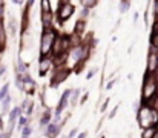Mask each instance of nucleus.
I'll return each mask as SVG.
<instances>
[{
  "instance_id": "1",
  "label": "nucleus",
  "mask_w": 158,
  "mask_h": 138,
  "mask_svg": "<svg viewBox=\"0 0 158 138\" xmlns=\"http://www.w3.org/2000/svg\"><path fill=\"white\" fill-rule=\"evenodd\" d=\"M137 121H138V126L141 129H146V128H151V126L157 128L158 109L148 104V103H141L138 111H137Z\"/></svg>"
},
{
  "instance_id": "2",
  "label": "nucleus",
  "mask_w": 158,
  "mask_h": 138,
  "mask_svg": "<svg viewBox=\"0 0 158 138\" xmlns=\"http://www.w3.org/2000/svg\"><path fill=\"white\" fill-rule=\"evenodd\" d=\"M158 95V83L152 72L146 71L144 78H143V86H141V103H148L154 106V101Z\"/></svg>"
},
{
  "instance_id": "3",
  "label": "nucleus",
  "mask_w": 158,
  "mask_h": 138,
  "mask_svg": "<svg viewBox=\"0 0 158 138\" xmlns=\"http://www.w3.org/2000/svg\"><path fill=\"white\" fill-rule=\"evenodd\" d=\"M57 37V31L52 28H43L42 36H40V45H39V54L40 57L43 55H51L52 54L54 40Z\"/></svg>"
},
{
  "instance_id": "4",
  "label": "nucleus",
  "mask_w": 158,
  "mask_h": 138,
  "mask_svg": "<svg viewBox=\"0 0 158 138\" xmlns=\"http://www.w3.org/2000/svg\"><path fill=\"white\" fill-rule=\"evenodd\" d=\"M72 69L66 65H58L52 69V75H51V86L52 88H57L58 85L64 83L68 80V77L71 75Z\"/></svg>"
},
{
  "instance_id": "5",
  "label": "nucleus",
  "mask_w": 158,
  "mask_h": 138,
  "mask_svg": "<svg viewBox=\"0 0 158 138\" xmlns=\"http://www.w3.org/2000/svg\"><path fill=\"white\" fill-rule=\"evenodd\" d=\"M72 48L71 45V37L69 34H57L52 46V55H61L69 52V49Z\"/></svg>"
},
{
  "instance_id": "6",
  "label": "nucleus",
  "mask_w": 158,
  "mask_h": 138,
  "mask_svg": "<svg viewBox=\"0 0 158 138\" xmlns=\"http://www.w3.org/2000/svg\"><path fill=\"white\" fill-rule=\"evenodd\" d=\"M75 12V6L71 2L66 3H58V9H57V19L60 23H66Z\"/></svg>"
},
{
  "instance_id": "7",
  "label": "nucleus",
  "mask_w": 158,
  "mask_h": 138,
  "mask_svg": "<svg viewBox=\"0 0 158 138\" xmlns=\"http://www.w3.org/2000/svg\"><path fill=\"white\" fill-rule=\"evenodd\" d=\"M55 68V61H54V55H43L39 58V75L45 77L48 72H51Z\"/></svg>"
},
{
  "instance_id": "8",
  "label": "nucleus",
  "mask_w": 158,
  "mask_h": 138,
  "mask_svg": "<svg viewBox=\"0 0 158 138\" xmlns=\"http://www.w3.org/2000/svg\"><path fill=\"white\" fill-rule=\"evenodd\" d=\"M71 92H72V89H64V91H63L61 97H60V101H58V104H57V109L54 111V115H61V112L68 107L69 100H71Z\"/></svg>"
},
{
  "instance_id": "9",
  "label": "nucleus",
  "mask_w": 158,
  "mask_h": 138,
  "mask_svg": "<svg viewBox=\"0 0 158 138\" xmlns=\"http://www.w3.org/2000/svg\"><path fill=\"white\" fill-rule=\"evenodd\" d=\"M22 77H23V92L28 94V95L35 94V91H37V83L32 80V77L29 75V72L23 74Z\"/></svg>"
},
{
  "instance_id": "10",
  "label": "nucleus",
  "mask_w": 158,
  "mask_h": 138,
  "mask_svg": "<svg viewBox=\"0 0 158 138\" xmlns=\"http://www.w3.org/2000/svg\"><path fill=\"white\" fill-rule=\"evenodd\" d=\"M157 61H158V51L154 49V48H151L149 54H148V69L146 71L154 74L157 71Z\"/></svg>"
},
{
  "instance_id": "11",
  "label": "nucleus",
  "mask_w": 158,
  "mask_h": 138,
  "mask_svg": "<svg viewBox=\"0 0 158 138\" xmlns=\"http://www.w3.org/2000/svg\"><path fill=\"white\" fill-rule=\"evenodd\" d=\"M40 22H42V28H52L54 26V12H40Z\"/></svg>"
},
{
  "instance_id": "12",
  "label": "nucleus",
  "mask_w": 158,
  "mask_h": 138,
  "mask_svg": "<svg viewBox=\"0 0 158 138\" xmlns=\"http://www.w3.org/2000/svg\"><path fill=\"white\" fill-rule=\"evenodd\" d=\"M45 137H51V138H54V137H58L60 135V131H61V126H58L57 123H54V121H51L46 128H45Z\"/></svg>"
},
{
  "instance_id": "13",
  "label": "nucleus",
  "mask_w": 158,
  "mask_h": 138,
  "mask_svg": "<svg viewBox=\"0 0 158 138\" xmlns=\"http://www.w3.org/2000/svg\"><path fill=\"white\" fill-rule=\"evenodd\" d=\"M86 26H88V22L83 20V19H78L75 22V25H74V31L72 32L77 34V36H80V37H83L85 32H86Z\"/></svg>"
},
{
  "instance_id": "14",
  "label": "nucleus",
  "mask_w": 158,
  "mask_h": 138,
  "mask_svg": "<svg viewBox=\"0 0 158 138\" xmlns=\"http://www.w3.org/2000/svg\"><path fill=\"white\" fill-rule=\"evenodd\" d=\"M52 112H51V109H46L45 111V114L43 115H40V118H39V126L42 128V129H45L49 123H51V120H52Z\"/></svg>"
},
{
  "instance_id": "15",
  "label": "nucleus",
  "mask_w": 158,
  "mask_h": 138,
  "mask_svg": "<svg viewBox=\"0 0 158 138\" xmlns=\"http://www.w3.org/2000/svg\"><path fill=\"white\" fill-rule=\"evenodd\" d=\"M20 107H22V112H23V114H26V115L31 117V114L34 112V101L28 97V98H25V100L22 101V106H20Z\"/></svg>"
},
{
  "instance_id": "16",
  "label": "nucleus",
  "mask_w": 158,
  "mask_h": 138,
  "mask_svg": "<svg viewBox=\"0 0 158 138\" xmlns=\"http://www.w3.org/2000/svg\"><path fill=\"white\" fill-rule=\"evenodd\" d=\"M26 72H29V65L25 63V61L22 60V57H19V58H17V65H15V74L23 75V74H26Z\"/></svg>"
},
{
  "instance_id": "17",
  "label": "nucleus",
  "mask_w": 158,
  "mask_h": 138,
  "mask_svg": "<svg viewBox=\"0 0 158 138\" xmlns=\"http://www.w3.org/2000/svg\"><path fill=\"white\" fill-rule=\"evenodd\" d=\"M29 11H31V8H26L25 6V9H23V12H22V31H28L29 29Z\"/></svg>"
},
{
  "instance_id": "18",
  "label": "nucleus",
  "mask_w": 158,
  "mask_h": 138,
  "mask_svg": "<svg viewBox=\"0 0 158 138\" xmlns=\"http://www.w3.org/2000/svg\"><path fill=\"white\" fill-rule=\"evenodd\" d=\"M80 94H81V89H80V88L72 89V92H71V100H69L71 107H75V106L80 103Z\"/></svg>"
},
{
  "instance_id": "19",
  "label": "nucleus",
  "mask_w": 158,
  "mask_h": 138,
  "mask_svg": "<svg viewBox=\"0 0 158 138\" xmlns=\"http://www.w3.org/2000/svg\"><path fill=\"white\" fill-rule=\"evenodd\" d=\"M11 101H12V98H11V95H8V97H5L2 101H0V106H2V114L0 115H5V114H8L9 111H11Z\"/></svg>"
},
{
  "instance_id": "20",
  "label": "nucleus",
  "mask_w": 158,
  "mask_h": 138,
  "mask_svg": "<svg viewBox=\"0 0 158 138\" xmlns=\"http://www.w3.org/2000/svg\"><path fill=\"white\" fill-rule=\"evenodd\" d=\"M6 31H8V34H9V36H12V37L17 34V23H15V20H14V19H9V20H8Z\"/></svg>"
},
{
  "instance_id": "21",
  "label": "nucleus",
  "mask_w": 158,
  "mask_h": 138,
  "mask_svg": "<svg viewBox=\"0 0 158 138\" xmlns=\"http://www.w3.org/2000/svg\"><path fill=\"white\" fill-rule=\"evenodd\" d=\"M28 123H31V118H29V115H26V114H23L22 112V115L19 117V120H17V126H19V129H22L25 124H28Z\"/></svg>"
},
{
  "instance_id": "22",
  "label": "nucleus",
  "mask_w": 158,
  "mask_h": 138,
  "mask_svg": "<svg viewBox=\"0 0 158 138\" xmlns=\"http://www.w3.org/2000/svg\"><path fill=\"white\" fill-rule=\"evenodd\" d=\"M155 131H157V128H155V126H151V128L143 129V132H141V138H154Z\"/></svg>"
},
{
  "instance_id": "23",
  "label": "nucleus",
  "mask_w": 158,
  "mask_h": 138,
  "mask_svg": "<svg viewBox=\"0 0 158 138\" xmlns=\"http://www.w3.org/2000/svg\"><path fill=\"white\" fill-rule=\"evenodd\" d=\"M52 11L51 0H40V12H49Z\"/></svg>"
},
{
  "instance_id": "24",
  "label": "nucleus",
  "mask_w": 158,
  "mask_h": 138,
  "mask_svg": "<svg viewBox=\"0 0 158 138\" xmlns=\"http://www.w3.org/2000/svg\"><path fill=\"white\" fill-rule=\"evenodd\" d=\"M131 9V0H120V12L126 14Z\"/></svg>"
},
{
  "instance_id": "25",
  "label": "nucleus",
  "mask_w": 158,
  "mask_h": 138,
  "mask_svg": "<svg viewBox=\"0 0 158 138\" xmlns=\"http://www.w3.org/2000/svg\"><path fill=\"white\" fill-rule=\"evenodd\" d=\"M23 138L26 137H31L32 135V126H31V123H28V124H25L23 128H22V134H20Z\"/></svg>"
},
{
  "instance_id": "26",
  "label": "nucleus",
  "mask_w": 158,
  "mask_h": 138,
  "mask_svg": "<svg viewBox=\"0 0 158 138\" xmlns=\"http://www.w3.org/2000/svg\"><path fill=\"white\" fill-rule=\"evenodd\" d=\"M98 2H100V0H80L81 6H85V8H89V9L95 8V6L98 5Z\"/></svg>"
},
{
  "instance_id": "27",
  "label": "nucleus",
  "mask_w": 158,
  "mask_h": 138,
  "mask_svg": "<svg viewBox=\"0 0 158 138\" xmlns=\"http://www.w3.org/2000/svg\"><path fill=\"white\" fill-rule=\"evenodd\" d=\"M149 43H151V48H154V49L158 51V32H151Z\"/></svg>"
},
{
  "instance_id": "28",
  "label": "nucleus",
  "mask_w": 158,
  "mask_h": 138,
  "mask_svg": "<svg viewBox=\"0 0 158 138\" xmlns=\"http://www.w3.org/2000/svg\"><path fill=\"white\" fill-rule=\"evenodd\" d=\"M9 95V83H5L2 88H0V101L5 98V97H8Z\"/></svg>"
},
{
  "instance_id": "29",
  "label": "nucleus",
  "mask_w": 158,
  "mask_h": 138,
  "mask_svg": "<svg viewBox=\"0 0 158 138\" xmlns=\"http://www.w3.org/2000/svg\"><path fill=\"white\" fill-rule=\"evenodd\" d=\"M89 14H91V9L83 6V8H81V12H80V19H83V20H88Z\"/></svg>"
},
{
  "instance_id": "30",
  "label": "nucleus",
  "mask_w": 158,
  "mask_h": 138,
  "mask_svg": "<svg viewBox=\"0 0 158 138\" xmlns=\"http://www.w3.org/2000/svg\"><path fill=\"white\" fill-rule=\"evenodd\" d=\"M5 11H6L5 0H0V20H3V17H5Z\"/></svg>"
},
{
  "instance_id": "31",
  "label": "nucleus",
  "mask_w": 158,
  "mask_h": 138,
  "mask_svg": "<svg viewBox=\"0 0 158 138\" xmlns=\"http://www.w3.org/2000/svg\"><path fill=\"white\" fill-rule=\"evenodd\" d=\"M97 72H98V68H92V69H91V71L86 74V80H91V78H92Z\"/></svg>"
},
{
  "instance_id": "32",
  "label": "nucleus",
  "mask_w": 158,
  "mask_h": 138,
  "mask_svg": "<svg viewBox=\"0 0 158 138\" xmlns=\"http://www.w3.org/2000/svg\"><path fill=\"white\" fill-rule=\"evenodd\" d=\"M118 109H120V104H117V106H114V109L109 112V120H112V118H115V115H117V112H118Z\"/></svg>"
},
{
  "instance_id": "33",
  "label": "nucleus",
  "mask_w": 158,
  "mask_h": 138,
  "mask_svg": "<svg viewBox=\"0 0 158 138\" xmlns=\"http://www.w3.org/2000/svg\"><path fill=\"white\" fill-rule=\"evenodd\" d=\"M77 135H78V129H77V128H74V129L68 134V137L69 138H74V137H77Z\"/></svg>"
},
{
  "instance_id": "34",
  "label": "nucleus",
  "mask_w": 158,
  "mask_h": 138,
  "mask_svg": "<svg viewBox=\"0 0 158 138\" xmlns=\"http://www.w3.org/2000/svg\"><path fill=\"white\" fill-rule=\"evenodd\" d=\"M5 74H6V65H5V63H2V65H0V77H2V75H5Z\"/></svg>"
},
{
  "instance_id": "35",
  "label": "nucleus",
  "mask_w": 158,
  "mask_h": 138,
  "mask_svg": "<svg viewBox=\"0 0 158 138\" xmlns=\"http://www.w3.org/2000/svg\"><path fill=\"white\" fill-rule=\"evenodd\" d=\"M115 83H117V80H110V82L106 85V89H112V88L115 86Z\"/></svg>"
},
{
  "instance_id": "36",
  "label": "nucleus",
  "mask_w": 158,
  "mask_h": 138,
  "mask_svg": "<svg viewBox=\"0 0 158 138\" xmlns=\"http://www.w3.org/2000/svg\"><path fill=\"white\" fill-rule=\"evenodd\" d=\"M140 104H141V101H140V103H138V101H134V104H132V109H134V112H135V114H137V111H138Z\"/></svg>"
},
{
  "instance_id": "37",
  "label": "nucleus",
  "mask_w": 158,
  "mask_h": 138,
  "mask_svg": "<svg viewBox=\"0 0 158 138\" xmlns=\"http://www.w3.org/2000/svg\"><path fill=\"white\" fill-rule=\"evenodd\" d=\"M107 104H109V100H107V98H106V100H105V103H103V104H102V109H100V111H102V112H105L106 109H107Z\"/></svg>"
},
{
  "instance_id": "38",
  "label": "nucleus",
  "mask_w": 158,
  "mask_h": 138,
  "mask_svg": "<svg viewBox=\"0 0 158 138\" xmlns=\"http://www.w3.org/2000/svg\"><path fill=\"white\" fill-rule=\"evenodd\" d=\"M34 2H35V0H26V5H25V6H26V8H32Z\"/></svg>"
},
{
  "instance_id": "39",
  "label": "nucleus",
  "mask_w": 158,
  "mask_h": 138,
  "mask_svg": "<svg viewBox=\"0 0 158 138\" xmlns=\"http://www.w3.org/2000/svg\"><path fill=\"white\" fill-rule=\"evenodd\" d=\"M88 98H89V94H85V95L81 97V100H80V103H85V101H86Z\"/></svg>"
},
{
  "instance_id": "40",
  "label": "nucleus",
  "mask_w": 158,
  "mask_h": 138,
  "mask_svg": "<svg viewBox=\"0 0 158 138\" xmlns=\"http://www.w3.org/2000/svg\"><path fill=\"white\" fill-rule=\"evenodd\" d=\"M77 137H78V138H86V137H88V132H81V134H78Z\"/></svg>"
},
{
  "instance_id": "41",
  "label": "nucleus",
  "mask_w": 158,
  "mask_h": 138,
  "mask_svg": "<svg viewBox=\"0 0 158 138\" xmlns=\"http://www.w3.org/2000/svg\"><path fill=\"white\" fill-rule=\"evenodd\" d=\"M137 22H138V12H135V14H134V23L137 25Z\"/></svg>"
},
{
  "instance_id": "42",
  "label": "nucleus",
  "mask_w": 158,
  "mask_h": 138,
  "mask_svg": "<svg viewBox=\"0 0 158 138\" xmlns=\"http://www.w3.org/2000/svg\"><path fill=\"white\" fill-rule=\"evenodd\" d=\"M25 0H12V3H15V5H22Z\"/></svg>"
},
{
  "instance_id": "43",
  "label": "nucleus",
  "mask_w": 158,
  "mask_h": 138,
  "mask_svg": "<svg viewBox=\"0 0 158 138\" xmlns=\"http://www.w3.org/2000/svg\"><path fill=\"white\" fill-rule=\"evenodd\" d=\"M154 77H155V80H157V83H158V69L154 72Z\"/></svg>"
},
{
  "instance_id": "44",
  "label": "nucleus",
  "mask_w": 158,
  "mask_h": 138,
  "mask_svg": "<svg viewBox=\"0 0 158 138\" xmlns=\"http://www.w3.org/2000/svg\"><path fill=\"white\" fill-rule=\"evenodd\" d=\"M66 2H72V0H58V3H66Z\"/></svg>"
},
{
  "instance_id": "45",
  "label": "nucleus",
  "mask_w": 158,
  "mask_h": 138,
  "mask_svg": "<svg viewBox=\"0 0 158 138\" xmlns=\"http://www.w3.org/2000/svg\"><path fill=\"white\" fill-rule=\"evenodd\" d=\"M154 138H158V129L155 131V135H154Z\"/></svg>"
},
{
  "instance_id": "46",
  "label": "nucleus",
  "mask_w": 158,
  "mask_h": 138,
  "mask_svg": "<svg viewBox=\"0 0 158 138\" xmlns=\"http://www.w3.org/2000/svg\"><path fill=\"white\" fill-rule=\"evenodd\" d=\"M157 69H158V61H157Z\"/></svg>"
}]
</instances>
